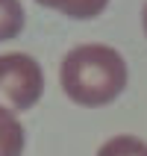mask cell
Listing matches in <instances>:
<instances>
[{"label": "cell", "instance_id": "1", "mask_svg": "<svg viewBox=\"0 0 147 156\" xmlns=\"http://www.w3.org/2000/svg\"><path fill=\"white\" fill-rule=\"evenodd\" d=\"M59 80L74 103L103 106L127 88V62L115 47L79 44L62 59Z\"/></svg>", "mask_w": 147, "mask_h": 156}, {"label": "cell", "instance_id": "2", "mask_svg": "<svg viewBox=\"0 0 147 156\" xmlns=\"http://www.w3.org/2000/svg\"><path fill=\"white\" fill-rule=\"evenodd\" d=\"M44 91V74L38 62L26 53L0 56V109L24 112L38 103Z\"/></svg>", "mask_w": 147, "mask_h": 156}, {"label": "cell", "instance_id": "3", "mask_svg": "<svg viewBox=\"0 0 147 156\" xmlns=\"http://www.w3.org/2000/svg\"><path fill=\"white\" fill-rule=\"evenodd\" d=\"M24 153V127L15 112L0 109V156H21Z\"/></svg>", "mask_w": 147, "mask_h": 156}, {"label": "cell", "instance_id": "4", "mask_svg": "<svg viewBox=\"0 0 147 156\" xmlns=\"http://www.w3.org/2000/svg\"><path fill=\"white\" fill-rule=\"evenodd\" d=\"M41 6L47 9H59L68 18H77V21H88V18H97L109 6V0H38Z\"/></svg>", "mask_w": 147, "mask_h": 156}, {"label": "cell", "instance_id": "5", "mask_svg": "<svg viewBox=\"0 0 147 156\" xmlns=\"http://www.w3.org/2000/svg\"><path fill=\"white\" fill-rule=\"evenodd\" d=\"M24 30V6L21 0H0V41L18 38Z\"/></svg>", "mask_w": 147, "mask_h": 156}, {"label": "cell", "instance_id": "6", "mask_svg": "<svg viewBox=\"0 0 147 156\" xmlns=\"http://www.w3.org/2000/svg\"><path fill=\"white\" fill-rule=\"evenodd\" d=\"M97 156H147V144L135 136H115L97 150Z\"/></svg>", "mask_w": 147, "mask_h": 156}, {"label": "cell", "instance_id": "7", "mask_svg": "<svg viewBox=\"0 0 147 156\" xmlns=\"http://www.w3.org/2000/svg\"><path fill=\"white\" fill-rule=\"evenodd\" d=\"M141 27H144V35H147V3H144V9H141Z\"/></svg>", "mask_w": 147, "mask_h": 156}]
</instances>
